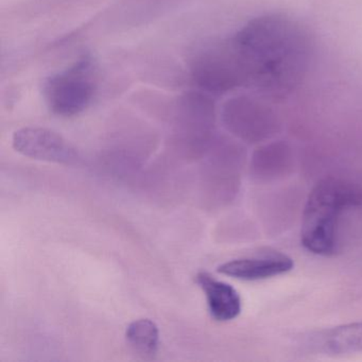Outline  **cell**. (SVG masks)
<instances>
[{
	"label": "cell",
	"instance_id": "9c48e42d",
	"mask_svg": "<svg viewBox=\"0 0 362 362\" xmlns=\"http://www.w3.org/2000/svg\"><path fill=\"white\" fill-rule=\"evenodd\" d=\"M308 346L325 355L362 351V322L345 324L313 334Z\"/></svg>",
	"mask_w": 362,
	"mask_h": 362
},
{
	"label": "cell",
	"instance_id": "30bf717a",
	"mask_svg": "<svg viewBox=\"0 0 362 362\" xmlns=\"http://www.w3.org/2000/svg\"><path fill=\"white\" fill-rule=\"evenodd\" d=\"M126 339L128 344L144 357L158 353L160 332L156 322L150 319H139L127 327Z\"/></svg>",
	"mask_w": 362,
	"mask_h": 362
},
{
	"label": "cell",
	"instance_id": "52a82bcc",
	"mask_svg": "<svg viewBox=\"0 0 362 362\" xmlns=\"http://www.w3.org/2000/svg\"><path fill=\"white\" fill-rule=\"evenodd\" d=\"M294 262L285 254L274 253L260 257L241 258L224 262L218 267L221 274L241 281H262L290 272Z\"/></svg>",
	"mask_w": 362,
	"mask_h": 362
},
{
	"label": "cell",
	"instance_id": "6da1fadb",
	"mask_svg": "<svg viewBox=\"0 0 362 362\" xmlns=\"http://www.w3.org/2000/svg\"><path fill=\"white\" fill-rule=\"evenodd\" d=\"M233 42L247 71V86L271 99L286 98L300 86L315 49L308 29L283 13L254 18Z\"/></svg>",
	"mask_w": 362,
	"mask_h": 362
},
{
	"label": "cell",
	"instance_id": "ba28073f",
	"mask_svg": "<svg viewBox=\"0 0 362 362\" xmlns=\"http://www.w3.org/2000/svg\"><path fill=\"white\" fill-rule=\"evenodd\" d=\"M196 281L204 292L209 313L216 321H232L240 315V296L230 284L219 281L207 272H199Z\"/></svg>",
	"mask_w": 362,
	"mask_h": 362
},
{
	"label": "cell",
	"instance_id": "3957f363",
	"mask_svg": "<svg viewBox=\"0 0 362 362\" xmlns=\"http://www.w3.org/2000/svg\"><path fill=\"white\" fill-rule=\"evenodd\" d=\"M92 75V60L84 58L48 78L43 93L49 111L60 117H73L86 111L94 98Z\"/></svg>",
	"mask_w": 362,
	"mask_h": 362
},
{
	"label": "cell",
	"instance_id": "8992f818",
	"mask_svg": "<svg viewBox=\"0 0 362 362\" xmlns=\"http://www.w3.org/2000/svg\"><path fill=\"white\" fill-rule=\"evenodd\" d=\"M224 117L230 128L243 135L262 134L272 129L276 122L270 107L247 96L228 101Z\"/></svg>",
	"mask_w": 362,
	"mask_h": 362
},
{
	"label": "cell",
	"instance_id": "7a4b0ae2",
	"mask_svg": "<svg viewBox=\"0 0 362 362\" xmlns=\"http://www.w3.org/2000/svg\"><path fill=\"white\" fill-rule=\"evenodd\" d=\"M362 204V190L344 180H322L309 194L303 214L300 239L305 249L321 256L336 253L341 214Z\"/></svg>",
	"mask_w": 362,
	"mask_h": 362
},
{
	"label": "cell",
	"instance_id": "5b68a950",
	"mask_svg": "<svg viewBox=\"0 0 362 362\" xmlns=\"http://www.w3.org/2000/svg\"><path fill=\"white\" fill-rule=\"evenodd\" d=\"M14 150L33 160L71 165L77 162L75 148L58 133L44 128H23L12 136Z\"/></svg>",
	"mask_w": 362,
	"mask_h": 362
},
{
	"label": "cell",
	"instance_id": "277c9868",
	"mask_svg": "<svg viewBox=\"0 0 362 362\" xmlns=\"http://www.w3.org/2000/svg\"><path fill=\"white\" fill-rule=\"evenodd\" d=\"M194 71L201 86L214 92L247 86V73L233 40L203 56Z\"/></svg>",
	"mask_w": 362,
	"mask_h": 362
}]
</instances>
